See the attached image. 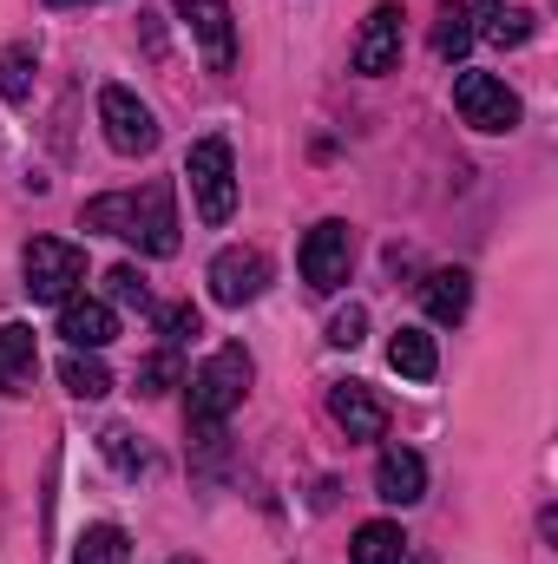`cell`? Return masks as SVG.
<instances>
[{"instance_id": "6da1fadb", "label": "cell", "mask_w": 558, "mask_h": 564, "mask_svg": "<svg viewBox=\"0 0 558 564\" xmlns=\"http://www.w3.org/2000/svg\"><path fill=\"white\" fill-rule=\"evenodd\" d=\"M79 224L139 243L144 257H178V197H171V184H144V191L93 197V204L79 210Z\"/></svg>"}, {"instance_id": "7a4b0ae2", "label": "cell", "mask_w": 558, "mask_h": 564, "mask_svg": "<svg viewBox=\"0 0 558 564\" xmlns=\"http://www.w3.org/2000/svg\"><path fill=\"white\" fill-rule=\"evenodd\" d=\"M250 375H257V368H250L244 348H217V355L191 375V433H197V440H217V426L244 408Z\"/></svg>"}, {"instance_id": "3957f363", "label": "cell", "mask_w": 558, "mask_h": 564, "mask_svg": "<svg viewBox=\"0 0 558 564\" xmlns=\"http://www.w3.org/2000/svg\"><path fill=\"white\" fill-rule=\"evenodd\" d=\"M184 177H191L197 217L230 224V210H237V151H230V139H197L184 151Z\"/></svg>"}, {"instance_id": "277c9868", "label": "cell", "mask_w": 558, "mask_h": 564, "mask_svg": "<svg viewBox=\"0 0 558 564\" xmlns=\"http://www.w3.org/2000/svg\"><path fill=\"white\" fill-rule=\"evenodd\" d=\"M296 263H302V282H309L315 295H335V289L348 282V263H355V237H348V224H342V217H322V224L302 237Z\"/></svg>"}, {"instance_id": "5b68a950", "label": "cell", "mask_w": 558, "mask_h": 564, "mask_svg": "<svg viewBox=\"0 0 558 564\" xmlns=\"http://www.w3.org/2000/svg\"><path fill=\"white\" fill-rule=\"evenodd\" d=\"M79 282H86V250L79 243H60V237H33L26 243V289H33V302H66V295H79Z\"/></svg>"}, {"instance_id": "8992f818", "label": "cell", "mask_w": 558, "mask_h": 564, "mask_svg": "<svg viewBox=\"0 0 558 564\" xmlns=\"http://www.w3.org/2000/svg\"><path fill=\"white\" fill-rule=\"evenodd\" d=\"M99 126H106V144L119 158L158 151V119H151V106H144L132 86H99Z\"/></svg>"}, {"instance_id": "52a82bcc", "label": "cell", "mask_w": 558, "mask_h": 564, "mask_svg": "<svg viewBox=\"0 0 558 564\" xmlns=\"http://www.w3.org/2000/svg\"><path fill=\"white\" fill-rule=\"evenodd\" d=\"M453 112H460L473 132H513V126H519V99H513V86L493 79V73H460V79H453Z\"/></svg>"}, {"instance_id": "ba28073f", "label": "cell", "mask_w": 558, "mask_h": 564, "mask_svg": "<svg viewBox=\"0 0 558 564\" xmlns=\"http://www.w3.org/2000/svg\"><path fill=\"white\" fill-rule=\"evenodd\" d=\"M264 289H270V257H264V250L230 243V250L211 257V302H217V308H244V302H257Z\"/></svg>"}, {"instance_id": "9c48e42d", "label": "cell", "mask_w": 558, "mask_h": 564, "mask_svg": "<svg viewBox=\"0 0 558 564\" xmlns=\"http://www.w3.org/2000/svg\"><path fill=\"white\" fill-rule=\"evenodd\" d=\"M178 13H184V26H191V40H197L204 66H211V73H230V66H237V20H230V0H178Z\"/></svg>"}, {"instance_id": "30bf717a", "label": "cell", "mask_w": 558, "mask_h": 564, "mask_svg": "<svg viewBox=\"0 0 558 564\" xmlns=\"http://www.w3.org/2000/svg\"><path fill=\"white\" fill-rule=\"evenodd\" d=\"M348 66L368 73V79L401 66V7H375V13L362 20V33H355V46H348Z\"/></svg>"}, {"instance_id": "8fae6325", "label": "cell", "mask_w": 558, "mask_h": 564, "mask_svg": "<svg viewBox=\"0 0 558 564\" xmlns=\"http://www.w3.org/2000/svg\"><path fill=\"white\" fill-rule=\"evenodd\" d=\"M329 414L348 440H382L388 433V401L368 388V381H335L329 388Z\"/></svg>"}, {"instance_id": "7c38bea8", "label": "cell", "mask_w": 558, "mask_h": 564, "mask_svg": "<svg viewBox=\"0 0 558 564\" xmlns=\"http://www.w3.org/2000/svg\"><path fill=\"white\" fill-rule=\"evenodd\" d=\"M60 335H66L73 348L99 355V348L119 335V315H112V302H99V295H66V302H60Z\"/></svg>"}, {"instance_id": "4fadbf2b", "label": "cell", "mask_w": 558, "mask_h": 564, "mask_svg": "<svg viewBox=\"0 0 558 564\" xmlns=\"http://www.w3.org/2000/svg\"><path fill=\"white\" fill-rule=\"evenodd\" d=\"M375 492H382L388 506H415L420 492H427V466H420L415 446H388V453H382V466H375Z\"/></svg>"}, {"instance_id": "5bb4252c", "label": "cell", "mask_w": 558, "mask_h": 564, "mask_svg": "<svg viewBox=\"0 0 558 564\" xmlns=\"http://www.w3.org/2000/svg\"><path fill=\"white\" fill-rule=\"evenodd\" d=\"M40 375V348H33V328L20 322H0V388L7 394H26Z\"/></svg>"}, {"instance_id": "9a60e30c", "label": "cell", "mask_w": 558, "mask_h": 564, "mask_svg": "<svg viewBox=\"0 0 558 564\" xmlns=\"http://www.w3.org/2000/svg\"><path fill=\"white\" fill-rule=\"evenodd\" d=\"M420 302H427L433 322H466V308H473V282H466V270H433L427 289H420Z\"/></svg>"}, {"instance_id": "2e32d148", "label": "cell", "mask_w": 558, "mask_h": 564, "mask_svg": "<svg viewBox=\"0 0 558 564\" xmlns=\"http://www.w3.org/2000/svg\"><path fill=\"white\" fill-rule=\"evenodd\" d=\"M388 368L408 375V381H433V375H440L433 335H427V328H395V341H388Z\"/></svg>"}, {"instance_id": "e0dca14e", "label": "cell", "mask_w": 558, "mask_h": 564, "mask_svg": "<svg viewBox=\"0 0 558 564\" xmlns=\"http://www.w3.org/2000/svg\"><path fill=\"white\" fill-rule=\"evenodd\" d=\"M60 381H66V394H79V401H106V394H112V368H106L99 355H86V348H73V355L60 361Z\"/></svg>"}, {"instance_id": "ac0fdd59", "label": "cell", "mask_w": 558, "mask_h": 564, "mask_svg": "<svg viewBox=\"0 0 558 564\" xmlns=\"http://www.w3.org/2000/svg\"><path fill=\"white\" fill-rule=\"evenodd\" d=\"M355 564H401L408 558V539H401V525L395 519H368L362 532H355Z\"/></svg>"}, {"instance_id": "d6986e66", "label": "cell", "mask_w": 558, "mask_h": 564, "mask_svg": "<svg viewBox=\"0 0 558 564\" xmlns=\"http://www.w3.org/2000/svg\"><path fill=\"white\" fill-rule=\"evenodd\" d=\"M473 33H480V26H473V13H466L460 0H447V7L433 13V53H440V59H460V53L473 46Z\"/></svg>"}, {"instance_id": "ffe728a7", "label": "cell", "mask_w": 558, "mask_h": 564, "mask_svg": "<svg viewBox=\"0 0 558 564\" xmlns=\"http://www.w3.org/2000/svg\"><path fill=\"white\" fill-rule=\"evenodd\" d=\"M126 552H132V539H126L119 525H93V532L73 545V564H126Z\"/></svg>"}, {"instance_id": "44dd1931", "label": "cell", "mask_w": 558, "mask_h": 564, "mask_svg": "<svg viewBox=\"0 0 558 564\" xmlns=\"http://www.w3.org/2000/svg\"><path fill=\"white\" fill-rule=\"evenodd\" d=\"M480 13H486V40H500V46H526L533 40V13L526 7H500V0H480Z\"/></svg>"}, {"instance_id": "7402d4cb", "label": "cell", "mask_w": 558, "mask_h": 564, "mask_svg": "<svg viewBox=\"0 0 558 564\" xmlns=\"http://www.w3.org/2000/svg\"><path fill=\"white\" fill-rule=\"evenodd\" d=\"M0 99H13V106L33 99V46H7L0 53Z\"/></svg>"}, {"instance_id": "603a6c76", "label": "cell", "mask_w": 558, "mask_h": 564, "mask_svg": "<svg viewBox=\"0 0 558 564\" xmlns=\"http://www.w3.org/2000/svg\"><path fill=\"white\" fill-rule=\"evenodd\" d=\"M178 375H184V368H178V348H158V355H144V361H139V394H144V401L171 394V388H178Z\"/></svg>"}, {"instance_id": "cb8c5ba5", "label": "cell", "mask_w": 558, "mask_h": 564, "mask_svg": "<svg viewBox=\"0 0 558 564\" xmlns=\"http://www.w3.org/2000/svg\"><path fill=\"white\" fill-rule=\"evenodd\" d=\"M99 453H106L126 479H139L144 473V446L132 440V426H106V433H99Z\"/></svg>"}, {"instance_id": "d4e9b609", "label": "cell", "mask_w": 558, "mask_h": 564, "mask_svg": "<svg viewBox=\"0 0 558 564\" xmlns=\"http://www.w3.org/2000/svg\"><path fill=\"white\" fill-rule=\"evenodd\" d=\"M362 335H368V308H362V302H348V308L329 315V341H335V348H362Z\"/></svg>"}, {"instance_id": "484cf974", "label": "cell", "mask_w": 558, "mask_h": 564, "mask_svg": "<svg viewBox=\"0 0 558 564\" xmlns=\"http://www.w3.org/2000/svg\"><path fill=\"white\" fill-rule=\"evenodd\" d=\"M106 289H112L119 302H132V308H151V289H144V276L132 270V263H119V270H106Z\"/></svg>"}, {"instance_id": "4316f807", "label": "cell", "mask_w": 558, "mask_h": 564, "mask_svg": "<svg viewBox=\"0 0 558 564\" xmlns=\"http://www.w3.org/2000/svg\"><path fill=\"white\" fill-rule=\"evenodd\" d=\"M158 328H164V341L178 348V341L197 335V308H191V302H171V308H158Z\"/></svg>"}, {"instance_id": "83f0119b", "label": "cell", "mask_w": 558, "mask_h": 564, "mask_svg": "<svg viewBox=\"0 0 558 564\" xmlns=\"http://www.w3.org/2000/svg\"><path fill=\"white\" fill-rule=\"evenodd\" d=\"M53 7H66V0H53Z\"/></svg>"}]
</instances>
